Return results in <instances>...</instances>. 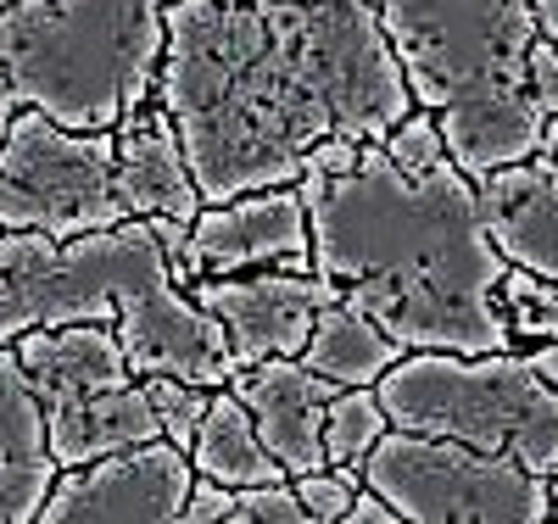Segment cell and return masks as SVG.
Returning a JSON list of instances; mask_svg holds the SVG:
<instances>
[{"instance_id": "cell-1", "label": "cell", "mask_w": 558, "mask_h": 524, "mask_svg": "<svg viewBox=\"0 0 558 524\" xmlns=\"http://www.w3.org/2000/svg\"><path fill=\"white\" fill-rule=\"evenodd\" d=\"M157 101L202 202L296 184L318 146H368L413 112L375 0H173Z\"/></svg>"}, {"instance_id": "cell-2", "label": "cell", "mask_w": 558, "mask_h": 524, "mask_svg": "<svg viewBox=\"0 0 558 524\" xmlns=\"http://www.w3.org/2000/svg\"><path fill=\"white\" fill-rule=\"evenodd\" d=\"M313 223V273L341 284L408 352H502L497 313L502 252L475 207V179L447 146L436 112L413 107L386 139L357 146L347 168H302Z\"/></svg>"}, {"instance_id": "cell-3", "label": "cell", "mask_w": 558, "mask_h": 524, "mask_svg": "<svg viewBox=\"0 0 558 524\" xmlns=\"http://www.w3.org/2000/svg\"><path fill=\"white\" fill-rule=\"evenodd\" d=\"M39 324H112L134 374H179L207 391L235 374L223 324L173 284L151 218L73 241L0 229V341Z\"/></svg>"}, {"instance_id": "cell-4", "label": "cell", "mask_w": 558, "mask_h": 524, "mask_svg": "<svg viewBox=\"0 0 558 524\" xmlns=\"http://www.w3.org/2000/svg\"><path fill=\"white\" fill-rule=\"evenodd\" d=\"M413 107L436 112L447 157L481 179L542 151L547 112L531 101V0H375Z\"/></svg>"}, {"instance_id": "cell-5", "label": "cell", "mask_w": 558, "mask_h": 524, "mask_svg": "<svg viewBox=\"0 0 558 524\" xmlns=\"http://www.w3.org/2000/svg\"><path fill=\"white\" fill-rule=\"evenodd\" d=\"M173 0H7L0 68L12 101L62 129H118L157 95Z\"/></svg>"}, {"instance_id": "cell-6", "label": "cell", "mask_w": 558, "mask_h": 524, "mask_svg": "<svg viewBox=\"0 0 558 524\" xmlns=\"http://www.w3.org/2000/svg\"><path fill=\"white\" fill-rule=\"evenodd\" d=\"M375 391L397 430L502 452L547 480L558 474V386L536 374L531 352H402Z\"/></svg>"}, {"instance_id": "cell-7", "label": "cell", "mask_w": 558, "mask_h": 524, "mask_svg": "<svg viewBox=\"0 0 558 524\" xmlns=\"http://www.w3.org/2000/svg\"><path fill=\"white\" fill-rule=\"evenodd\" d=\"M363 486H375L402 524H542L553 519L547 474L481 452L447 436L391 430L363 458Z\"/></svg>"}, {"instance_id": "cell-8", "label": "cell", "mask_w": 558, "mask_h": 524, "mask_svg": "<svg viewBox=\"0 0 558 524\" xmlns=\"http://www.w3.org/2000/svg\"><path fill=\"white\" fill-rule=\"evenodd\" d=\"M123 218L112 129H62L34 107H17L12 129L0 134V229L73 241Z\"/></svg>"}, {"instance_id": "cell-9", "label": "cell", "mask_w": 558, "mask_h": 524, "mask_svg": "<svg viewBox=\"0 0 558 524\" xmlns=\"http://www.w3.org/2000/svg\"><path fill=\"white\" fill-rule=\"evenodd\" d=\"M196 486L191 452L168 436L107 452L96 463L62 468L39 524H179V508Z\"/></svg>"}, {"instance_id": "cell-10", "label": "cell", "mask_w": 558, "mask_h": 524, "mask_svg": "<svg viewBox=\"0 0 558 524\" xmlns=\"http://www.w3.org/2000/svg\"><path fill=\"white\" fill-rule=\"evenodd\" d=\"M191 296L223 324L235 368H252L263 357H302L313 318L341 302V284L318 279L313 268H263V273H202Z\"/></svg>"}, {"instance_id": "cell-11", "label": "cell", "mask_w": 558, "mask_h": 524, "mask_svg": "<svg viewBox=\"0 0 558 524\" xmlns=\"http://www.w3.org/2000/svg\"><path fill=\"white\" fill-rule=\"evenodd\" d=\"M202 273H263V268H313V223L296 184L246 190L235 202H207L191 223Z\"/></svg>"}, {"instance_id": "cell-12", "label": "cell", "mask_w": 558, "mask_h": 524, "mask_svg": "<svg viewBox=\"0 0 558 524\" xmlns=\"http://www.w3.org/2000/svg\"><path fill=\"white\" fill-rule=\"evenodd\" d=\"M229 391L246 402L263 447L279 458V468H286L291 480L330 463L324 458V407L341 391L336 379H324L302 357H263L252 368L229 374Z\"/></svg>"}, {"instance_id": "cell-13", "label": "cell", "mask_w": 558, "mask_h": 524, "mask_svg": "<svg viewBox=\"0 0 558 524\" xmlns=\"http://www.w3.org/2000/svg\"><path fill=\"white\" fill-rule=\"evenodd\" d=\"M475 207L508 268L558 279V162L547 151L481 173Z\"/></svg>"}, {"instance_id": "cell-14", "label": "cell", "mask_w": 558, "mask_h": 524, "mask_svg": "<svg viewBox=\"0 0 558 524\" xmlns=\"http://www.w3.org/2000/svg\"><path fill=\"white\" fill-rule=\"evenodd\" d=\"M118 196L129 207V218H184L196 223V212L207 207L202 190H196V173L184 162V139L168 118V107L151 101L134 107L118 129Z\"/></svg>"}, {"instance_id": "cell-15", "label": "cell", "mask_w": 558, "mask_h": 524, "mask_svg": "<svg viewBox=\"0 0 558 524\" xmlns=\"http://www.w3.org/2000/svg\"><path fill=\"white\" fill-rule=\"evenodd\" d=\"M12 346L45 407H62V402L140 379L129 368V352L112 324H39V329H23Z\"/></svg>"}, {"instance_id": "cell-16", "label": "cell", "mask_w": 558, "mask_h": 524, "mask_svg": "<svg viewBox=\"0 0 558 524\" xmlns=\"http://www.w3.org/2000/svg\"><path fill=\"white\" fill-rule=\"evenodd\" d=\"M157 436H162V418L151 407L146 379H129V386L78 397V402H62V407H45V441H51V458L62 468L96 463L107 452L157 441Z\"/></svg>"}, {"instance_id": "cell-17", "label": "cell", "mask_w": 558, "mask_h": 524, "mask_svg": "<svg viewBox=\"0 0 558 524\" xmlns=\"http://www.w3.org/2000/svg\"><path fill=\"white\" fill-rule=\"evenodd\" d=\"M408 346L397 336L357 313L352 302H330L318 318H313V336L302 346V363L318 368L324 379H336V386H380V374L402 357Z\"/></svg>"}, {"instance_id": "cell-18", "label": "cell", "mask_w": 558, "mask_h": 524, "mask_svg": "<svg viewBox=\"0 0 558 524\" xmlns=\"http://www.w3.org/2000/svg\"><path fill=\"white\" fill-rule=\"evenodd\" d=\"M191 468L207 474V480H223V486H263V480H291L279 458L263 447L257 424L246 413V402L218 386L213 402H207V418L191 441Z\"/></svg>"}, {"instance_id": "cell-19", "label": "cell", "mask_w": 558, "mask_h": 524, "mask_svg": "<svg viewBox=\"0 0 558 524\" xmlns=\"http://www.w3.org/2000/svg\"><path fill=\"white\" fill-rule=\"evenodd\" d=\"M51 458L45 441V402L34 397L17 346L0 341V463H39Z\"/></svg>"}, {"instance_id": "cell-20", "label": "cell", "mask_w": 558, "mask_h": 524, "mask_svg": "<svg viewBox=\"0 0 558 524\" xmlns=\"http://www.w3.org/2000/svg\"><path fill=\"white\" fill-rule=\"evenodd\" d=\"M391 430L386 402L375 386H341L324 407V458L330 463H363L375 441Z\"/></svg>"}, {"instance_id": "cell-21", "label": "cell", "mask_w": 558, "mask_h": 524, "mask_svg": "<svg viewBox=\"0 0 558 524\" xmlns=\"http://www.w3.org/2000/svg\"><path fill=\"white\" fill-rule=\"evenodd\" d=\"M497 313L514 341H553L558 336V279L525 273V268H502L497 284Z\"/></svg>"}, {"instance_id": "cell-22", "label": "cell", "mask_w": 558, "mask_h": 524, "mask_svg": "<svg viewBox=\"0 0 558 524\" xmlns=\"http://www.w3.org/2000/svg\"><path fill=\"white\" fill-rule=\"evenodd\" d=\"M140 379H146V391H151V407H157V418H162V436H168L179 452H191L202 418H207L213 391H207V386H191V379H179V374H140Z\"/></svg>"}, {"instance_id": "cell-23", "label": "cell", "mask_w": 558, "mask_h": 524, "mask_svg": "<svg viewBox=\"0 0 558 524\" xmlns=\"http://www.w3.org/2000/svg\"><path fill=\"white\" fill-rule=\"evenodd\" d=\"M62 463L39 458V463H0V524H34L45 497H51Z\"/></svg>"}, {"instance_id": "cell-24", "label": "cell", "mask_w": 558, "mask_h": 524, "mask_svg": "<svg viewBox=\"0 0 558 524\" xmlns=\"http://www.w3.org/2000/svg\"><path fill=\"white\" fill-rule=\"evenodd\" d=\"M291 486H296V497H302L313 524H341V513L363 491V463H324L313 474H296Z\"/></svg>"}, {"instance_id": "cell-25", "label": "cell", "mask_w": 558, "mask_h": 524, "mask_svg": "<svg viewBox=\"0 0 558 524\" xmlns=\"http://www.w3.org/2000/svg\"><path fill=\"white\" fill-rule=\"evenodd\" d=\"M235 524H313L291 480L235 486Z\"/></svg>"}, {"instance_id": "cell-26", "label": "cell", "mask_w": 558, "mask_h": 524, "mask_svg": "<svg viewBox=\"0 0 558 524\" xmlns=\"http://www.w3.org/2000/svg\"><path fill=\"white\" fill-rule=\"evenodd\" d=\"M151 229H157V246H162V257H168V273H173V284H191L202 279V257H196V234H191V223L184 218H151Z\"/></svg>"}, {"instance_id": "cell-27", "label": "cell", "mask_w": 558, "mask_h": 524, "mask_svg": "<svg viewBox=\"0 0 558 524\" xmlns=\"http://www.w3.org/2000/svg\"><path fill=\"white\" fill-rule=\"evenodd\" d=\"M179 524H235V486L196 474L191 497H184V508H179Z\"/></svg>"}, {"instance_id": "cell-28", "label": "cell", "mask_w": 558, "mask_h": 524, "mask_svg": "<svg viewBox=\"0 0 558 524\" xmlns=\"http://www.w3.org/2000/svg\"><path fill=\"white\" fill-rule=\"evenodd\" d=\"M525 84H531V101H536L547 118H558V39L536 34L531 57H525Z\"/></svg>"}, {"instance_id": "cell-29", "label": "cell", "mask_w": 558, "mask_h": 524, "mask_svg": "<svg viewBox=\"0 0 558 524\" xmlns=\"http://www.w3.org/2000/svg\"><path fill=\"white\" fill-rule=\"evenodd\" d=\"M341 524H402V519H397V508H391L375 486H363V491L352 497V508L341 513Z\"/></svg>"}, {"instance_id": "cell-30", "label": "cell", "mask_w": 558, "mask_h": 524, "mask_svg": "<svg viewBox=\"0 0 558 524\" xmlns=\"http://www.w3.org/2000/svg\"><path fill=\"white\" fill-rule=\"evenodd\" d=\"M531 363H536V374L547 379V386H558V336L553 341H536L531 346Z\"/></svg>"}, {"instance_id": "cell-31", "label": "cell", "mask_w": 558, "mask_h": 524, "mask_svg": "<svg viewBox=\"0 0 558 524\" xmlns=\"http://www.w3.org/2000/svg\"><path fill=\"white\" fill-rule=\"evenodd\" d=\"M531 12H536V28L547 39H558V0H531Z\"/></svg>"}, {"instance_id": "cell-32", "label": "cell", "mask_w": 558, "mask_h": 524, "mask_svg": "<svg viewBox=\"0 0 558 524\" xmlns=\"http://www.w3.org/2000/svg\"><path fill=\"white\" fill-rule=\"evenodd\" d=\"M7 7V0H0ZM12 112H17V101H12V84H7V68H0V134L12 129Z\"/></svg>"}, {"instance_id": "cell-33", "label": "cell", "mask_w": 558, "mask_h": 524, "mask_svg": "<svg viewBox=\"0 0 558 524\" xmlns=\"http://www.w3.org/2000/svg\"><path fill=\"white\" fill-rule=\"evenodd\" d=\"M542 151L558 162V118H547V129H542Z\"/></svg>"}, {"instance_id": "cell-34", "label": "cell", "mask_w": 558, "mask_h": 524, "mask_svg": "<svg viewBox=\"0 0 558 524\" xmlns=\"http://www.w3.org/2000/svg\"><path fill=\"white\" fill-rule=\"evenodd\" d=\"M547 491H553V519H558V474H553V480H547Z\"/></svg>"}]
</instances>
